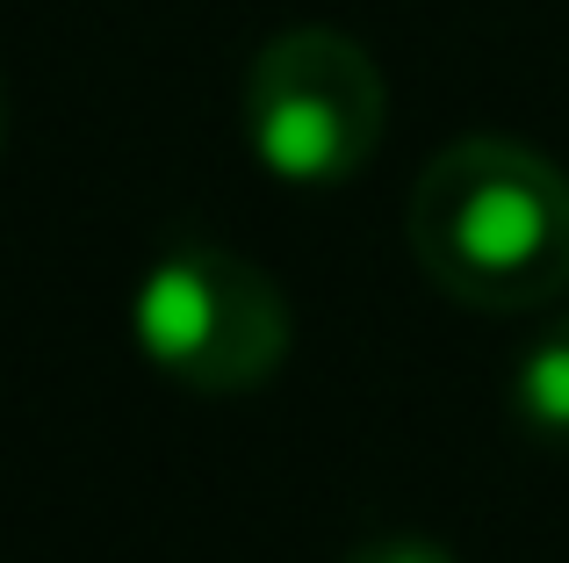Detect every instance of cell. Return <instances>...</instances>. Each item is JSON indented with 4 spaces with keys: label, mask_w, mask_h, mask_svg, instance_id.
<instances>
[{
    "label": "cell",
    "mask_w": 569,
    "mask_h": 563,
    "mask_svg": "<svg viewBox=\"0 0 569 563\" xmlns=\"http://www.w3.org/2000/svg\"><path fill=\"white\" fill-rule=\"evenodd\" d=\"M512 419L533 441H556L569 448V310L548 318L527 339V354L512 362Z\"/></svg>",
    "instance_id": "obj_4"
},
{
    "label": "cell",
    "mask_w": 569,
    "mask_h": 563,
    "mask_svg": "<svg viewBox=\"0 0 569 563\" xmlns=\"http://www.w3.org/2000/svg\"><path fill=\"white\" fill-rule=\"evenodd\" d=\"M0 152H8V80H0Z\"/></svg>",
    "instance_id": "obj_6"
},
{
    "label": "cell",
    "mask_w": 569,
    "mask_h": 563,
    "mask_svg": "<svg viewBox=\"0 0 569 563\" xmlns=\"http://www.w3.org/2000/svg\"><path fill=\"white\" fill-rule=\"evenodd\" d=\"M138 347L181 391H260L289 354V304L252 260L223 246H173L138 282Z\"/></svg>",
    "instance_id": "obj_3"
},
{
    "label": "cell",
    "mask_w": 569,
    "mask_h": 563,
    "mask_svg": "<svg viewBox=\"0 0 569 563\" xmlns=\"http://www.w3.org/2000/svg\"><path fill=\"white\" fill-rule=\"evenodd\" d=\"M347 563H455V550H440L432 535H376V542H361Z\"/></svg>",
    "instance_id": "obj_5"
},
{
    "label": "cell",
    "mask_w": 569,
    "mask_h": 563,
    "mask_svg": "<svg viewBox=\"0 0 569 563\" xmlns=\"http://www.w3.org/2000/svg\"><path fill=\"white\" fill-rule=\"evenodd\" d=\"M411 260L469 310H541L569 289V174L512 138H461L411 188Z\"/></svg>",
    "instance_id": "obj_1"
},
{
    "label": "cell",
    "mask_w": 569,
    "mask_h": 563,
    "mask_svg": "<svg viewBox=\"0 0 569 563\" xmlns=\"http://www.w3.org/2000/svg\"><path fill=\"white\" fill-rule=\"evenodd\" d=\"M246 145L274 181L289 188H339L376 159L389 95L376 58L339 29H281L260 43L238 87Z\"/></svg>",
    "instance_id": "obj_2"
}]
</instances>
